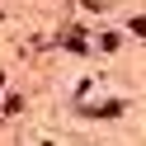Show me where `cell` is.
Listing matches in <instances>:
<instances>
[{"label":"cell","mask_w":146,"mask_h":146,"mask_svg":"<svg viewBox=\"0 0 146 146\" xmlns=\"http://www.w3.org/2000/svg\"><path fill=\"white\" fill-rule=\"evenodd\" d=\"M132 33H137V38H146V19H132Z\"/></svg>","instance_id":"1"}]
</instances>
